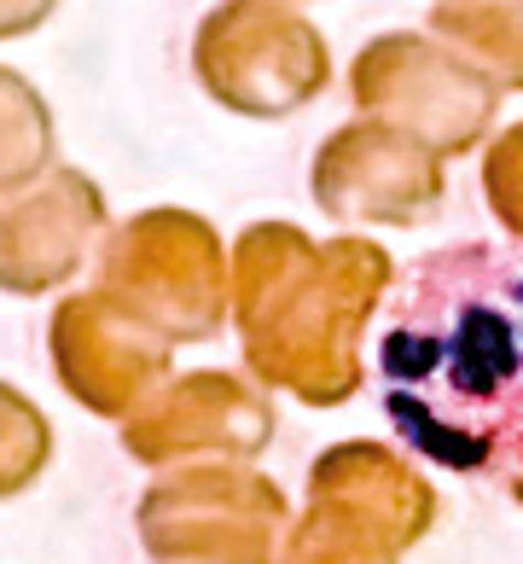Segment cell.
I'll use <instances>...</instances> for the list:
<instances>
[{
    "label": "cell",
    "mask_w": 523,
    "mask_h": 564,
    "mask_svg": "<svg viewBox=\"0 0 523 564\" xmlns=\"http://www.w3.org/2000/svg\"><path fill=\"white\" fill-rule=\"evenodd\" d=\"M274 402L257 379L233 367H193L163 379L122 420V448L140 466H186V459H262L274 443Z\"/></svg>",
    "instance_id": "52a82bcc"
},
{
    "label": "cell",
    "mask_w": 523,
    "mask_h": 564,
    "mask_svg": "<svg viewBox=\"0 0 523 564\" xmlns=\"http://www.w3.org/2000/svg\"><path fill=\"white\" fill-rule=\"evenodd\" d=\"M436 489L384 443H331L308 466L303 518H291L280 564H402L436 530Z\"/></svg>",
    "instance_id": "3957f363"
},
{
    "label": "cell",
    "mask_w": 523,
    "mask_h": 564,
    "mask_svg": "<svg viewBox=\"0 0 523 564\" xmlns=\"http://www.w3.org/2000/svg\"><path fill=\"white\" fill-rule=\"evenodd\" d=\"M152 564H280L291 500L250 459L163 466L134 507Z\"/></svg>",
    "instance_id": "277c9868"
},
{
    "label": "cell",
    "mask_w": 523,
    "mask_h": 564,
    "mask_svg": "<svg viewBox=\"0 0 523 564\" xmlns=\"http://www.w3.org/2000/svg\"><path fill=\"white\" fill-rule=\"evenodd\" d=\"M47 12H53V0H0V35L35 30Z\"/></svg>",
    "instance_id": "2e32d148"
},
{
    "label": "cell",
    "mask_w": 523,
    "mask_h": 564,
    "mask_svg": "<svg viewBox=\"0 0 523 564\" xmlns=\"http://www.w3.org/2000/svg\"><path fill=\"white\" fill-rule=\"evenodd\" d=\"M436 24L448 35H459L471 53H483L500 76L523 88V0H489V7L436 12Z\"/></svg>",
    "instance_id": "5bb4252c"
},
{
    "label": "cell",
    "mask_w": 523,
    "mask_h": 564,
    "mask_svg": "<svg viewBox=\"0 0 523 564\" xmlns=\"http://www.w3.org/2000/svg\"><path fill=\"white\" fill-rule=\"evenodd\" d=\"M314 198L338 221H418L443 198V170L413 140L344 129L314 163Z\"/></svg>",
    "instance_id": "8fae6325"
},
{
    "label": "cell",
    "mask_w": 523,
    "mask_h": 564,
    "mask_svg": "<svg viewBox=\"0 0 523 564\" xmlns=\"http://www.w3.org/2000/svg\"><path fill=\"white\" fill-rule=\"evenodd\" d=\"M53 152V122L47 106L35 99L30 82H18L12 70H0V186L30 181Z\"/></svg>",
    "instance_id": "4fadbf2b"
},
{
    "label": "cell",
    "mask_w": 523,
    "mask_h": 564,
    "mask_svg": "<svg viewBox=\"0 0 523 564\" xmlns=\"http://www.w3.org/2000/svg\"><path fill=\"white\" fill-rule=\"evenodd\" d=\"M170 349L152 326L105 297V291H70L47 321V355L53 379L76 408H88L94 420L122 425L129 413L170 379Z\"/></svg>",
    "instance_id": "ba28073f"
},
{
    "label": "cell",
    "mask_w": 523,
    "mask_h": 564,
    "mask_svg": "<svg viewBox=\"0 0 523 564\" xmlns=\"http://www.w3.org/2000/svg\"><path fill=\"white\" fill-rule=\"evenodd\" d=\"M355 88H361L372 111H390L395 122H407L418 140L443 145V152H466L494 117V94L477 88L466 70L443 65L436 53H425V41L413 35L372 41L367 58L355 65Z\"/></svg>",
    "instance_id": "9c48e42d"
},
{
    "label": "cell",
    "mask_w": 523,
    "mask_h": 564,
    "mask_svg": "<svg viewBox=\"0 0 523 564\" xmlns=\"http://www.w3.org/2000/svg\"><path fill=\"white\" fill-rule=\"evenodd\" d=\"M198 82L227 111L285 117L326 82V47L274 0H227L198 30Z\"/></svg>",
    "instance_id": "8992f818"
},
{
    "label": "cell",
    "mask_w": 523,
    "mask_h": 564,
    "mask_svg": "<svg viewBox=\"0 0 523 564\" xmlns=\"http://www.w3.org/2000/svg\"><path fill=\"white\" fill-rule=\"evenodd\" d=\"M53 466V425L18 384L0 379V500H18Z\"/></svg>",
    "instance_id": "7c38bea8"
},
{
    "label": "cell",
    "mask_w": 523,
    "mask_h": 564,
    "mask_svg": "<svg viewBox=\"0 0 523 564\" xmlns=\"http://www.w3.org/2000/svg\"><path fill=\"white\" fill-rule=\"evenodd\" d=\"M506 489H512V500H517V507H523V477H512V484H506Z\"/></svg>",
    "instance_id": "e0dca14e"
},
{
    "label": "cell",
    "mask_w": 523,
    "mask_h": 564,
    "mask_svg": "<svg viewBox=\"0 0 523 564\" xmlns=\"http://www.w3.org/2000/svg\"><path fill=\"white\" fill-rule=\"evenodd\" d=\"M483 181H489V204H494L500 227L523 239V129H512L489 152V175Z\"/></svg>",
    "instance_id": "9a60e30c"
},
{
    "label": "cell",
    "mask_w": 523,
    "mask_h": 564,
    "mask_svg": "<svg viewBox=\"0 0 523 564\" xmlns=\"http://www.w3.org/2000/svg\"><path fill=\"white\" fill-rule=\"evenodd\" d=\"M99 291L163 344H209L227 326V262L216 227L186 210H145L99 250Z\"/></svg>",
    "instance_id": "5b68a950"
},
{
    "label": "cell",
    "mask_w": 523,
    "mask_h": 564,
    "mask_svg": "<svg viewBox=\"0 0 523 564\" xmlns=\"http://www.w3.org/2000/svg\"><path fill=\"white\" fill-rule=\"evenodd\" d=\"M390 274L395 262L372 239L314 245L285 221L244 227L227 268V308L257 384L303 408L349 402L367 379L361 344Z\"/></svg>",
    "instance_id": "7a4b0ae2"
},
{
    "label": "cell",
    "mask_w": 523,
    "mask_h": 564,
    "mask_svg": "<svg viewBox=\"0 0 523 564\" xmlns=\"http://www.w3.org/2000/svg\"><path fill=\"white\" fill-rule=\"evenodd\" d=\"M379 384L395 436L448 477H523V250L466 239L384 291Z\"/></svg>",
    "instance_id": "6da1fadb"
},
{
    "label": "cell",
    "mask_w": 523,
    "mask_h": 564,
    "mask_svg": "<svg viewBox=\"0 0 523 564\" xmlns=\"http://www.w3.org/2000/svg\"><path fill=\"white\" fill-rule=\"evenodd\" d=\"M105 221V198L88 175H53L35 193L0 204V291L7 297H47L58 291Z\"/></svg>",
    "instance_id": "30bf717a"
}]
</instances>
